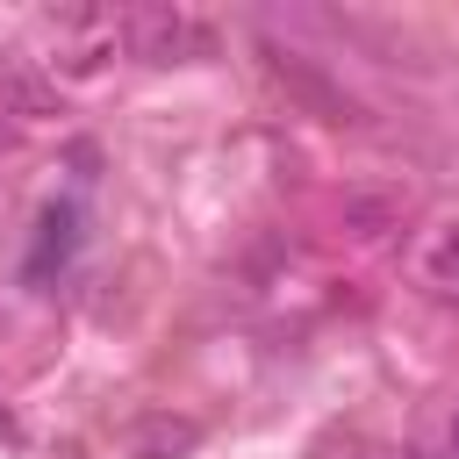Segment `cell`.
<instances>
[{"mask_svg":"<svg viewBox=\"0 0 459 459\" xmlns=\"http://www.w3.org/2000/svg\"><path fill=\"white\" fill-rule=\"evenodd\" d=\"M122 50L143 65H179V57H208V29L186 22L179 7H122Z\"/></svg>","mask_w":459,"mask_h":459,"instance_id":"1","label":"cell"},{"mask_svg":"<svg viewBox=\"0 0 459 459\" xmlns=\"http://www.w3.org/2000/svg\"><path fill=\"white\" fill-rule=\"evenodd\" d=\"M265 72L280 79V93L301 108V115H316V122H359V100L330 79V72H316L301 50H280V43H265Z\"/></svg>","mask_w":459,"mask_h":459,"instance_id":"2","label":"cell"},{"mask_svg":"<svg viewBox=\"0 0 459 459\" xmlns=\"http://www.w3.org/2000/svg\"><path fill=\"white\" fill-rule=\"evenodd\" d=\"M50 29H57V57H65V72H93V65L122 43V14H108V7H57Z\"/></svg>","mask_w":459,"mask_h":459,"instance_id":"3","label":"cell"},{"mask_svg":"<svg viewBox=\"0 0 459 459\" xmlns=\"http://www.w3.org/2000/svg\"><path fill=\"white\" fill-rule=\"evenodd\" d=\"M79 237H86V215H79V201H43V215H36V251H29V273L43 280V273L72 265Z\"/></svg>","mask_w":459,"mask_h":459,"instance_id":"4","label":"cell"},{"mask_svg":"<svg viewBox=\"0 0 459 459\" xmlns=\"http://www.w3.org/2000/svg\"><path fill=\"white\" fill-rule=\"evenodd\" d=\"M0 115H65V100H57V86L36 79L29 65H7V72H0Z\"/></svg>","mask_w":459,"mask_h":459,"instance_id":"5","label":"cell"},{"mask_svg":"<svg viewBox=\"0 0 459 459\" xmlns=\"http://www.w3.org/2000/svg\"><path fill=\"white\" fill-rule=\"evenodd\" d=\"M194 445H201L194 416H143L136 423V459H186Z\"/></svg>","mask_w":459,"mask_h":459,"instance_id":"6","label":"cell"},{"mask_svg":"<svg viewBox=\"0 0 459 459\" xmlns=\"http://www.w3.org/2000/svg\"><path fill=\"white\" fill-rule=\"evenodd\" d=\"M344 230H351V237H387V230H402V194H373V186L344 194Z\"/></svg>","mask_w":459,"mask_h":459,"instance_id":"7","label":"cell"},{"mask_svg":"<svg viewBox=\"0 0 459 459\" xmlns=\"http://www.w3.org/2000/svg\"><path fill=\"white\" fill-rule=\"evenodd\" d=\"M423 273H430V280L459 273V222H445V230L430 237V251H423Z\"/></svg>","mask_w":459,"mask_h":459,"instance_id":"8","label":"cell"},{"mask_svg":"<svg viewBox=\"0 0 459 459\" xmlns=\"http://www.w3.org/2000/svg\"><path fill=\"white\" fill-rule=\"evenodd\" d=\"M7 151H14V122L0 115V158H7Z\"/></svg>","mask_w":459,"mask_h":459,"instance_id":"9","label":"cell"},{"mask_svg":"<svg viewBox=\"0 0 459 459\" xmlns=\"http://www.w3.org/2000/svg\"><path fill=\"white\" fill-rule=\"evenodd\" d=\"M452 459H459V416H452Z\"/></svg>","mask_w":459,"mask_h":459,"instance_id":"10","label":"cell"}]
</instances>
